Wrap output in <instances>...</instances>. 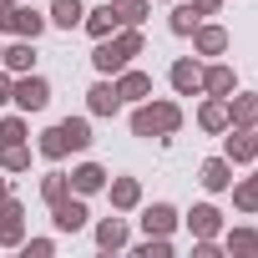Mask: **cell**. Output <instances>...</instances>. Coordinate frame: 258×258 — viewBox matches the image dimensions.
Here are the masks:
<instances>
[{"instance_id":"9a60e30c","label":"cell","mask_w":258,"mask_h":258,"mask_svg":"<svg viewBox=\"0 0 258 258\" xmlns=\"http://www.w3.org/2000/svg\"><path fill=\"white\" fill-rule=\"evenodd\" d=\"M86 26H91V36H106V31L116 26V11H111V6H101V11H91V21H86Z\"/></svg>"},{"instance_id":"cb8c5ba5","label":"cell","mask_w":258,"mask_h":258,"mask_svg":"<svg viewBox=\"0 0 258 258\" xmlns=\"http://www.w3.org/2000/svg\"><path fill=\"white\" fill-rule=\"evenodd\" d=\"M192 26H198V11H192V6H182V11L172 16V31H182V36H187Z\"/></svg>"},{"instance_id":"e0dca14e","label":"cell","mask_w":258,"mask_h":258,"mask_svg":"<svg viewBox=\"0 0 258 258\" xmlns=\"http://www.w3.org/2000/svg\"><path fill=\"white\" fill-rule=\"evenodd\" d=\"M187 223H192V233H218V213L213 208H192Z\"/></svg>"},{"instance_id":"ffe728a7","label":"cell","mask_w":258,"mask_h":258,"mask_svg":"<svg viewBox=\"0 0 258 258\" xmlns=\"http://www.w3.org/2000/svg\"><path fill=\"white\" fill-rule=\"evenodd\" d=\"M198 46H203L208 56H218V51L228 46V36H223V31H203V36H198Z\"/></svg>"},{"instance_id":"6da1fadb","label":"cell","mask_w":258,"mask_h":258,"mask_svg":"<svg viewBox=\"0 0 258 258\" xmlns=\"http://www.w3.org/2000/svg\"><path fill=\"white\" fill-rule=\"evenodd\" d=\"M86 142H91L86 121H61V126H51V132H46L41 152H46V157H61V152H71V147H86Z\"/></svg>"},{"instance_id":"2e32d148","label":"cell","mask_w":258,"mask_h":258,"mask_svg":"<svg viewBox=\"0 0 258 258\" xmlns=\"http://www.w3.org/2000/svg\"><path fill=\"white\" fill-rule=\"evenodd\" d=\"M203 182H208L213 192H218V187H228V182H233V177H228V162H208V167H203Z\"/></svg>"},{"instance_id":"8992f818","label":"cell","mask_w":258,"mask_h":258,"mask_svg":"<svg viewBox=\"0 0 258 258\" xmlns=\"http://www.w3.org/2000/svg\"><path fill=\"white\" fill-rule=\"evenodd\" d=\"M16 238H21V208L6 203L0 208V243H16Z\"/></svg>"},{"instance_id":"9c48e42d","label":"cell","mask_w":258,"mask_h":258,"mask_svg":"<svg viewBox=\"0 0 258 258\" xmlns=\"http://www.w3.org/2000/svg\"><path fill=\"white\" fill-rule=\"evenodd\" d=\"M116 101H121V96H116V86H91V111L111 116V111H116Z\"/></svg>"},{"instance_id":"7c38bea8","label":"cell","mask_w":258,"mask_h":258,"mask_svg":"<svg viewBox=\"0 0 258 258\" xmlns=\"http://www.w3.org/2000/svg\"><path fill=\"white\" fill-rule=\"evenodd\" d=\"M71 182H76V192H96V187H101V182H106V172H101V167H91V162H86V167H81V172H76V177H71Z\"/></svg>"},{"instance_id":"5bb4252c","label":"cell","mask_w":258,"mask_h":258,"mask_svg":"<svg viewBox=\"0 0 258 258\" xmlns=\"http://www.w3.org/2000/svg\"><path fill=\"white\" fill-rule=\"evenodd\" d=\"M147 91H152V81H147L142 71H132V76H126V81L116 86V96H147Z\"/></svg>"},{"instance_id":"44dd1931","label":"cell","mask_w":258,"mask_h":258,"mask_svg":"<svg viewBox=\"0 0 258 258\" xmlns=\"http://www.w3.org/2000/svg\"><path fill=\"white\" fill-rule=\"evenodd\" d=\"M111 11H116V21H142L147 6H142V0H121V6H111Z\"/></svg>"},{"instance_id":"d6a6232c","label":"cell","mask_w":258,"mask_h":258,"mask_svg":"<svg viewBox=\"0 0 258 258\" xmlns=\"http://www.w3.org/2000/svg\"><path fill=\"white\" fill-rule=\"evenodd\" d=\"M0 56H6V51H0Z\"/></svg>"},{"instance_id":"ac0fdd59","label":"cell","mask_w":258,"mask_h":258,"mask_svg":"<svg viewBox=\"0 0 258 258\" xmlns=\"http://www.w3.org/2000/svg\"><path fill=\"white\" fill-rule=\"evenodd\" d=\"M111 198H116L121 208H132V203H137V182H132V177H121V182L111 187Z\"/></svg>"},{"instance_id":"4fadbf2b","label":"cell","mask_w":258,"mask_h":258,"mask_svg":"<svg viewBox=\"0 0 258 258\" xmlns=\"http://www.w3.org/2000/svg\"><path fill=\"white\" fill-rule=\"evenodd\" d=\"M96 243H101V248H121V243H126V228H121V223H101V228H96Z\"/></svg>"},{"instance_id":"277c9868","label":"cell","mask_w":258,"mask_h":258,"mask_svg":"<svg viewBox=\"0 0 258 258\" xmlns=\"http://www.w3.org/2000/svg\"><path fill=\"white\" fill-rule=\"evenodd\" d=\"M81 223H86V208H81V203H66V198H61V203H56V228L76 233Z\"/></svg>"},{"instance_id":"d4e9b609","label":"cell","mask_w":258,"mask_h":258,"mask_svg":"<svg viewBox=\"0 0 258 258\" xmlns=\"http://www.w3.org/2000/svg\"><path fill=\"white\" fill-rule=\"evenodd\" d=\"M228 86H233V71H223V66L208 71V91H228Z\"/></svg>"},{"instance_id":"83f0119b","label":"cell","mask_w":258,"mask_h":258,"mask_svg":"<svg viewBox=\"0 0 258 258\" xmlns=\"http://www.w3.org/2000/svg\"><path fill=\"white\" fill-rule=\"evenodd\" d=\"M238 116H243V121H248V116H258V101H253V96H243V101H238Z\"/></svg>"},{"instance_id":"8fae6325","label":"cell","mask_w":258,"mask_h":258,"mask_svg":"<svg viewBox=\"0 0 258 258\" xmlns=\"http://www.w3.org/2000/svg\"><path fill=\"white\" fill-rule=\"evenodd\" d=\"M253 152H258V142H253L248 132H233V137H228V157H233V162H243V157H253Z\"/></svg>"},{"instance_id":"f1b7e54d","label":"cell","mask_w":258,"mask_h":258,"mask_svg":"<svg viewBox=\"0 0 258 258\" xmlns=\"http://www.w3.org/2000/svg\"><path fill=\"white\" fill-rule=\"evenodd\" d=\"M233 248H258V233H233Z\"/></svg>"},{"instance_id":"4316f807","label":"cell","mask_w":258,"mask_h":258,"mask_svg":"<svg viewBox=\"0 0 258 258\" xmlns=\"http://www.w3.org/2000/svg\"><path fill=\"white\" fill-rule=\"evenodd\" d=\"M11 142H21V121H6V126H0V147H11Z\"/></svg>"},{"instance_id":"4dcf8cb0","label":"cell","mask_w":258,"mask_h":258,"mask_svg":"<svg viewBox=\"0 0 258 258\" xmlns=\"http://www.w3.org/2000/svg\"><path fill=\"white\" fill-rule=\"evenodd\" d=\"M0 101H11V81L6 76H0Z\"/></svg>"},{"instance_id":"ba28073f","label":"cell","mask_w":258,"mask_h":258,"mask_svg":"<svg viewBox=\"0 0 258 258\" xmlns=\"http://www.w3.org/2000/svg\"><path fill=\"white\" fill-rule=\"evenodd\" d=\"M51 21L71 31V26H81V6H76V0H56V6H51Z\"/></svg>"},{"instance_id":"7a4b0ae2","label":"cell","mask_w":258,"mask_h":258,"mask_svg":"<svg viewBox=\"0 0 258 258\" xmlns=\"http://www.w3.org/2000/svg\"><path fill=\"white\" fill-rule=\"evenodd\" d=\"M132 126H137V137H152V132H172V126H177V106H142V111L132 116Z\"/></svg>"},{"instance_id":"f546056e","label":"cell","mask_w":258,"mask_h":258,"mask_svg":"<svg viewBox=\"0 0 258 258\" xmlns=\"http://www.w3.org/2000/svg\"><path fill=\"white\" fill-rule=\"evenodd\" d=\"M192 11H203V16H208V11H218V0H192Z\"/></svg>"},{"instance_id":"30bf717a","label":"cell","mask_w":258,"mask_h":258,"mask_svg":"<svg viewBox=\"0 0 258 258\" xmlns=\"http://www.w3.org/2000/svg\"><path fill=\"white\" fill-rule=\"evenodd\" d=\"M198 81H203V76H198L192 61H177V66H172V86H177V91H192Z\"/></svg>"},{"instance_id":"7402d4cb","label":"cell","mask_w":258,"mask_h":258,"mask_svg":"<svg viewBox=\"0 0 258 258\" xmlns=\"http://www.w3.org/2000/svg\"><path fill=\"white\" fill-rule=\"evenodd\" d=\"M0 61H11V71H26L31 66V46H16V51H6Z\"/></svg>"},{"instance_id":"5b68a950","label":"cell","mask_w":258,"mask_h":258,"mask_svg":"<svg viewBox=\"0 0 258 258\" xmlns=\"http://www.w3.org/2000/svg\"><path fill=\"white\" fill-rule=\"evenodd\" d=\"M101 71H121L126 66V51H121V41H111V46H96V56H91Z\"/></svg>"},{"instance_id":"3957f363","label":"cell","mask_w":258,"mask_h":258,"mask_svg":"<svg viewBox=\"0 0 258 258\" xmlns=\"http://www.w3.org/2000/svg\"><path fill=\"white\" fill-rule=\"evenodd\" d=\"M11 96H16V101H21V106H26V111H41V106H46V101H51V86H46V81H41V76H31V81H21V86H16V91H11Z\"/></svg>"},{"instance_id":"1f68e13d","label":"cell","mask_w":258,"mask_h":258,"mask_svg":"<svg viewBox=\"0 0 258 258\" xmlns=\"http://www.w3.org/2000/svg\"><path fill=\"white\" fill-rule=\"evenodd\" d=\"M0 203H6V182H0Z\"/></svg>"},{"instance_id":"52a82bcc","label":"cell","mask_w":258,"mask_h":258,"mask_svg":"<svg viewBox=\"0 0 258 258\" xmlns=\"http://www.w3.org/2000/svg\"><path fill=\"white\" fill-rule=\"evenodd\" d=\"M142 223H147V233H167V228L177 223V213H172L167 203H157V208H147V218H142Z\"/></svg>"},{"instance_id":"484cf974","label":"cell","mask_w":258,"mask_h":258,"mask_svg":"<svg viewBox=\"0 0 258 258\" xmlns=\"http://www.w3.org/2000/svg\"><path fill=\"white\" fill-rule=\"evenodd\" d=\"M41 192H46L51 203H61V198H66V177H46V182H41Z\"/></svg>"},{"instance_id":"d6986e66","label":"cell","mask_w":258,"mask_h":258,"mask_svg":"<svg viewBox=\"0 0 258 258\" xmlns=\"http://www.w3.org/2000/svg\"><path fill=\"white\" fill-rule=\"evenodd\" d=\"M0 162H6V167H26V162H31V152L11 142V147H0Z\"/></svg>"},{"instance_id":"603a6c76","label":"cell","mask_w":258,"mask_h":258,"mask_svg":"<svg viewBox=\"0 0 258 258\" xmlns=\"http://www.w3.org/2000/svg\"><path fill=\"white\" fill-rule=\"evenodd\" d=\"M223 121H228V111H223V101H213V106H203V126H213V132H218Z\"/></svg>"}]
</instances>
